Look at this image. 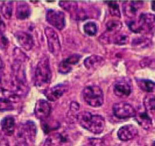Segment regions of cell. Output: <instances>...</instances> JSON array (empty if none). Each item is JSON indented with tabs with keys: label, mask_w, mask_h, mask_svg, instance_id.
<instances>
[{
	"label": "cell",
	"mask_w": 155,
	"mask_h": 146,
	"mask_svg": "<svg viewBox=\"0 0 155 146\" xmlns=\"http://www.w3.org/2000/svg\"><path fill=\"white\" fill-rule=\"evenodd\" d=\"M15 37L17 39L18 44L26 50H31L34 47L35 42L34 39L30 34L24 31H17L15 34Z\"/></svg>",
	"instance_id": "4fadbf2b"
},
{
	"label": "cell",
	"mask_w": 155,
	"mask_h": 146,
	"mask_svg": "<svg viewBox=\"0 0 155 146\" xmlns=\"http://www.w3.org/2000/svg\"><path fill=\"white\" fill-rule=\"evenodd\" d=\"M4 69V63L2 61V59L0 57V72L2 71V70Z\"/></svg>",
	"instance_id": "d590c367"
},
{
	"label": "cell",
	"mask_w": 155,
	"mask_h": 146,
	"mask_svg": "<svg viewBox=\"0 0 155 146\" xmlns=\"http://www.w3.org/2000/svg\"><path fill=\"white\" fill-rule=\"evenodd\" d=\"M0 146H10L7 139L0 133Z\"/></svg>",
	"instance_id": "836d02e7"
},
{
	"label": "cell",
	"mask_w": 155,
	"mask_h": 146,
	"mask_svg": "<svg viewBox=\"0 0 155 146\" xmlns=\"http://www.w3.org/2000/svg\"><path fill=\"white\" fill-rule=\"evenodd\" d=\"M46 20L58 30L63 29L66 25V20L63 12L56 9H48L46 13Z\"/></svg>",
	"instance_id": "ba28073f"
},
{
	"label": "cell",
	"mask_w": 155,
	"mask_h": 146,
	"mask_svg": "<svg viewBox=\"0 0 155 146\" xmlns=\"http://www.w3.org/2000/svg\"><path fill=\"white\" fill-rule=\"evenodd\" d=\"M14 109L13 106L9 103H0V111H8Z\"/></svg>",
	"instance_id": "d6a6232c"
},
{
	"label": "cell",
	"mask_w": 155,
	"mask_h": 146,
	"mask_svg": "<svg viewBox=\"0 0 155 146\" xmlns=\"http://www.w3.org/2000/svg\"><path fill=\"white\" fill-rule=\"evenodd\" d=\"M104 59L100 56L93 55L85 59L84 61V64L85 67L90 70H94L98 68L104 63Z\"/></svg>",
	"instance_id": "ac0fdd59"
},
{
	"label": "cell",
	"mask_w": 155,
	"mask_h": 146,
	"mask_svg": "<svg viewBox=\"0 0 155 146\" xmlns=\"http://www.w3.org/2000/svg\"><path fill=\"white\" fill-rule=\"evenodd\" d=\"M151 4H152V5H151L152 9H153V11H155V1H153Z\"/></svg>",
	"instance_id": "8d00e7d4"
},
{
	"label": "cell",
	"mask_w": 155,
	"mask_h": 146,
	"mask_svg": "<svg viewBox=\"0 0 155 146\" xmlns=\"http://www.w3.org/2000/svg\"><path fill=\"white\" fill-rule=\"evenodd\" d=\"M137 83L139 88L146 92H152L155 89V83L146 79H137Z\"/></svg>",
	"instance_id": "603a6c76"
},
{
	"label": "cell",
	"mask_w": 155,
	"mask_h": 146,
	"mask_svg": "<svg viewBox=\"0 0 155 146\" xmlns=\"http://www.w3.org/2000/svg\"><path fill=\"white\" fill-rule=\"evenodd\" d=\"M83 99L92 107H100L104 102V94L97 85H89L84 88L82 92Z\"/></svg>",
	"instance_id": "277c9868"
},
{
	"label": "cell",
	"mask_w": 155,
	"mask_h": 146,
	"mask_svg": "<svg viewBox=\"0 0 155 146\" xmlns=\"http://www.w3.org/2000/svg\"><path fill=\"white\" fill-rule=\"evenodd\" d=\"M79 109H80V106H79L77 102H71V104H70V112H72V113H76V112L78 111Z\"/></svg>",
	"instance_id": "e575fe53"
},
{
	"label": "cell",
	"mask_w": 155,
	"mask_h": 146,
	"mask_svg": "<svg viewBox=\"0 0 155 146\" xmlns=\"http://www.w3.org/2000/svg\"><path fill=\"white\" fill-rule=\"evenodd\" d=\"M51 123L50 122L47 123V122H45V121H43V123H42V128H43V131H44V132L45 134H48L49 132L57 129V128L59 127V124H58V122L52 124V125H51Z\"/></svg>",
	"instance_id": "4dcf8cb0"
},
{
	"label": "cell",
	"mask_w": 155,
	"mask_h": 146,
	"mask_svg": "<svg viewBox=\"0 0 155 146\" xmlns=\"http://www.w3.org/2000/svg\"><path fill=\"white\" fill-rule=\"evenodd\" d=\"M112 111H113L114 116L121 120H126V119L134 117L137 113L135 109L130 103L125 102L115 103L112 107Z\"/></svg>",
	"instance_id": "8992f818"
},
{
	"label": "cell",
	"mask_w": 155,
	"mask_h": 146,
	"mask_svg": "<svg viewBox=\"0 0 155 146\" xmlns=\"http://www.w3.org/2000/svg\"><path fill=\"white\" fill-rule=\"evenodd\" d=\"M31 13V9L26 2H18L17 3L16 16L19 20H25L30 17Z\"/></svg>",
	"instance_id": "7402d4cb"
},
{
	"label": "cell",
	"mask_w": 155,
	"mask_h": 146,
	"mask_svg": "<svg viewBox=\"0 0 155 146\" xmlns=\"http://www.w3.org/2000/svg\"><path fill=\"white\" fill-rule=\"evenodd\" d=\"M150 43H151V41L150 39L141 37V38H137V39H133L132 46H133V47L143 49V48L148 47L150 45Z\"/></svg>",
	"instance_id": "484cf974"
},
{
	"label": "cell",
	"mask_w": 155,
	"mask_h": 146,
	"mask_svg": "<svg viewBox=\"0 0 155 146\" xmlns=\"http://www.w3.org/2000/svg\"><path fill=\"white\" fill-rule=\"evenodd\" d=\"M15 127H16V120L12 116L4 117L1 121V128L6 135L11 136L14 133Z\"/></svg>",
	"instance_id": "e0dca14e"
},
{
	"label": "cell",
	"mask_w": 155,
	"mask_h": 146,
	"mask_svg": "<svg viewBox=\"0 0 155 146\" xmlns=\"http://www.w3.org/2000/svg\"><path fill=\"white\" fill-rule=\"evenodd\" d=\"M6 29V24L4 23L2 17H0V47L2 49L6 48L9 44V41H8V39L5 35Z\"/></svg>",
	"instance_id": "d4e9b609"
},
{
	"label": "cell",
	"mask_w": 155,
	"mask_h": 146,
	"mask_svg": "<svg viewBox=\"0 0 155 146\" xmlns=\"http://www.w3.org/2000/svg\"><path fill=\"white\" fill-rule=\"evenodd\" d=\"M83 146H94L93 144H91V143H90V144H85V145H83Z\"/></svg>",
	"instance_id": "74e56055"
},
{
	"label": "cell",
	"mask_w": 155,
	"mask_h": 146,
	"mask_svg": "<svg viewBox=\"0 0 155 146\" xmlns=\"http://www.w3.org/2000/svg\"><path fill=\"white\" fill-rule=\"evenodd\" d=\"M123 5V13L127 17H134L138 12V9L142 6L143 2L137 1H130L125 2Z\"/></svg>",
	"instance_id": "2e32d148"
},
{
	"label": "cell",
	"mask_w": 155,
	"mask_h": 146,
	"mask_svg": "<svg viewBox=\"0 0 155 146\" xmlns=\"http://www.w3.org/2000/svg\"><path fill=\"white\" fill-rule=\"evenodd\" d=\"M129 42V37L126 35H118L114 39V43L119 46H123V45L127 44Z\"/></svg>",
	"instance_id": "1f68e13d"
},
{
	"label": "cell",
	"mask_w": 155,
	"mask_h": 146,
	"mask_svg": "<svg viewBox=\"0 0 155 146\" xmlns=\"http://www.w3.org/2000/svg\"><path fill=\"white\" fill-rule=\"evenodd\" d=\"M122 28V22L119 20H109L106 24V32L101 35L100 39H103L102 43H110V35L117 34Z\"/></svg>",
	"instance_id": "30bf717a"
},
{
	"label": "cell",
	"mask_w": 155,
	"mask_h": 146,
	"mask_svg": "<svg viewBox=\"0 0 155 146\" xmlns=\"http://www.w3.org/2000/svg\"><path fill=\"white\" fill-rule=\"evenodd\" d=\"M51 111V105L46 100L39 99L36 102L35 107V114L36 117L41 121H45L49 117Z\"/></svg>",
	"instance_id": "9c48e42d"
},
{
	"label": "cell",
	"mask_w": 155,
	"mask_h": 146,
	"mask_svg": "<svg viewBox=\"0 0 155 146\" xmlns=\"http://www.w3.org/2000/svg\"><path fill=\"white\" fill-rule=\"evenodd\" d=\"M84 31L86 35L94 36L97 32V26L94 22H88L84 25Z\"/></svg>",
	"instance_id": "83f0119b"
},
{
	"label": "cell",
	"mask_w": 155,
	"mask_h": 146,
	"mask_svg": "<svg viewBox=\"0 0 155 146\" xmlns=\"http://www.w3.org/2000/svg\"><path fill=\"white\" fill-rule=\"evenodd\" d=\"M152 146H155V141L153 143V145H152Z\"/></svg>",
	"instance_id": "f35d334b"
},
{
	"label": "cell",
	"mask_w": 155,
	"mask_h": 146,
	"mask_svg": "<svg viewBox=\"0 0 155 146\" xmlns=\"http://www.w3.org/2000/svg\"><path fill=\"white\" fill-rule=\"evenodd\" d=\"M45 34L47 39L48 50L51 54L57 56L61 51L60 40L58 36V34L55 32V30H53L49 27L45 28Z\"/></svg>",
	"instance_id": "52a82bcc"
},
{
	"label": "cell",
	"mask_w": 155,
	"mask_h": 146,
	"mask_svg": "<svg viewBox=\"0 0 155 146\" xmlns=\"http://www.w3.org/2000/svg\"><path fill=\"white\" fill-rule=\"evenodd\" d=\"M51 70L49 59L45 56L38 62L35 69V84L39 89H45L48 86L51 80Z\"/></svg>",
	"instance_id": "7a4b0ae2"
},
{
	"label": "cell",
	"mask_w": 155,
	"mask_h": 146,
	"mask_svg": "<svg viewBox=\"0 0 155 146\" xmlns=\"http://www.w3.org/2000/svg\"><path fill=\"white\" fill-rule=\"evenodd\" d=\"M66 141V137L61 133H52L45 139L44 146H61Z\"/></svg>",
	"instance_id": "ffe728a7"
},
{
	"label": "cell",
	"mask_w": 155,
	"mask_h": 146,
	"mask_svg": "<svg viewBox=\"0 0 155 146\" xmlns=\"http://www.w3.org/2000/svg\"><path fill=\"white\" fill-rule=\"evenodd\" d=\"M59 6L68 12H74L78 7L77 2L70 1H61L59 2Z\"/></svg>",
	"instance_id": "f546056e"
},
{
	"label": "cell",
	"mask_w": 155,
	"mask_h": 146,
	"mask_svg": "<svg viewBox=\"0 0 155 146\" xmlns=\"http://www.w3.org/2000/svg\"><path fill=\"white\" fill-rule=\"evenodd\" d=\"M81 55L74 54V55L70 56L68 58H66V59L62 60L59 63V66H58V72L61 73H63V74L70 72L72 70V66L77 64L79 62V60L81 59Z\"/></svg>",
	"instance_id": "5bb4252c"
},
{
	"label": "cell",
	"mask_w": 155,
	"mask_h": 146,
	"mask_svg": "<svg viewBox=\"0 0 155 146\" xmlns=\"http://www.w3.org/2000/svg\"><path fill=\"white\" fill-rule=\"evenodd\" d=\"M0 84H1V80H0Z\"/></svg>",
	"instance_id": "ab89813d"
},
{
	"label": "cell",
	"mask_w": 155,
	"mask_h": 146,
	"mask_svg": "<svg viewBox=\"0 0 155 146\" xmlns=\"http://www.w3.org/2000/svg\"><path fill=\"white\" fill-rule=\"evenodd\" d=\"M1 13L5 18L10 19L13 14V2L12 1H5L1 6Z\"/></svg>",
	"instance_id": "cb8c5ba5"
},
{
	"label": "cell",
	"mask_w": 155,
	"mask_h": 146,
	"mask_svg": "<svg viewBox=\"0 0 155 146\" xmlns=\"http://www.w3.org/2000/svg\"><path fill=\"white\" fill-rule=\"evenodd\" d=\"M144 106L146 110L149 112L155 111V96L148 95L144 99Z\"/></svg>",
	"instance_id": "f1b7e54d"
},
{
	"label": "cell",
	"mask_w": 155,
	"mask_h": 146,
	"mask_svg": "<svg viewBox=\"0 0 155 146\" xmlns=\"http://www.w3.org/2000/svg\"><path fill=\"white\" fill-rule=\"evenodd\" d=\"M135 119L139 125H140L144 129H149L152 126V119L150 117L148 113L145 111H138L136 113Z\"/></svg>",
	"instance_id": "d6986e66"
},
{
	"label": "cell",
	"mask_w": 155,
	"mask_h": 146,
	"mask_svg": "<svg viewBox=\"0 0 155 146\" xmlns=\"http://www.w3.org/2000/svg\"><path fill=\"white\" fill-rule=\"evenodd\" d=\"M20 101V96L14 93L13 91L0 87V103H9L18 102Z\"/></svg>",
	"instance_id": "9a60e30c"
},
{
	"label": "cell",
	"mask_w": 155,
	"mask_h": 146,
	"mask_svg": "<svg viewBox=\"0 0 155 146\" xmlns=\"http://www.w3.org/2000/svg\"><path fill=\"white\" fill-rule=\"evenodd\" d=\"M138 134V129L133 124H127L125 126H122L118 131V138L121 141H130L133 139Z\"/></svg>",
	"instance_id": "7c38bea8"
},
{
	"label": "cell",
	"mask_w": 155,
	"mask_h": 146,
	"mask_svg": "<svg viewBox=\"0 0 155 146\" xmlns=\"http://www.w3.org/2000/svg\"><path fill=\"white\" fill-rule=\"evenodd\" d=\"M128 25L130 29L135 33L148 32L155 27V15L150 13H143L140 16L138 22L133 20Z\"/></svg>",
	"instance_id": "3957f363"
},
{
	"label": "cell",
	"mask_w": 155,
	"mask_h": 146,
	"mask_svg": "<svg viewBox=\"0 0 155 146\" xmlns=\"http://www.w3.org/2000/svg\"><path fill=\"white\" fill-rule=\"evenodd\" d=\"M108 4V8H109V12L111 13V16L114 17H120L121 13L120 9H119V6L118 2L115 1H109V2H105Z\"/></svg>",
	"instance_id": "4316f807"
},
{
	"label": "cell",
	"mask_w": 155,
	"mask_h": 146,
	"mask_svg": "<svg viewBox=\"0 0 155 146\" xmlns=\"http://www.w3.org/2000/svg\"><path fill=\"white\" fill-rule=\"evenodd\" d=\"M67 84H56L52 88L46 90L45 92V95L47 97V99L50 101H56L58 99H60L61 97L66 93L68 91Z\"/></svg>",
	"instance_id": "8fae6325"
},
{
	"label": "cell",
	"mask_w": 155,
	"mask_h": 146,
	"mask_svg": "<svg viewBox=\"0 0 155 146\" xmlns=\"http://www.w3.org/2000/svg\"><path fill=\"white\" fill-rule=\"evenodd\" d=\"M76 119L81 126L94 134H101L105 127L104 117L100 115H93L88 112L79 113Z\"/></svg>",
	"instance_id": "6da1fadb"
},
{
	"label": "cell",
	"mask_w": 155,
	"mask_h": 146,
	"mask_svg": "<svg viewBox=\"0 0 155 146\" xmlns=\"http://www.w3.org/2000/svg\"><path fill=\"white\" fill-rule=\"evenodd\" d=\"M37 134V127L32 121L20 123L17 130V139L21 144L34 142Z\"/></svg>",
	"instance_id": "5b68a950"
},
{
	"label": "cell",
	"mask_w": 155,
	"mask_h": 146,
	"mask_svg": "<svg viewBox=\"0 0 155 146\" xmlns=\"http://www.w3.org/2000/svg\"><path fill=\"white\" fill-rule=\"evenodd\" d=\"M114 93L121 98L128 97L131 93V87L125 81H119L114 86Z\"/></svg>",
	"instance_id": "44dd1931"
}]
</instances>
